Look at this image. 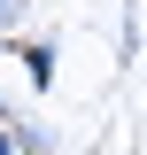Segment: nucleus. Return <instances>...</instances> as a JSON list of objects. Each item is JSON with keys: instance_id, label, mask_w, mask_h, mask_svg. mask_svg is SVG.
<instances>
[{"instance_id": "obj_2", "label": "nucleus", "mask_w": 147, "mask_h": 155, "mask_svg": "<svg viewBox=\"0 0 147 155\" xmlns=\"http://www.w3.org/2000/svg\"><path fill=\"white\" fill-rule=\"evenodd\" d=\"M23 16H31V0H0V39H8V31H23Z\"/></svg>"}, {"instance_id": "obj_1", "label": "nucleus", "mask_w": 147, "mask_h": 155, "mask_svg": "<svg viewBox=\"0 0 147 155\" xmlns=\"http://www.w3.org/2000/svg\"><path fill=\"white\" fill-rule=\"evenodd\" d=\"M23 78H31V85H39V93H47V85H54V39H31V47H23Z\"/></svg>"}]
</instances>
